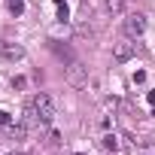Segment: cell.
Listing matches in <instances>:
<instances>
[{"label": "cell", "mask_w": 155, "mask_h": 155, "mask_svg": "<svg viewBox=\"0 0 155 155\" xmlns=\"http://www.w3.org/2000/svg\"><path fill=\"white\" fill-rule=\"evenodd\" d=\"M70 18V9H67V3H61L58 6V21H67Z\"/></svg>", "instance_id": "cell-11"}, {"label": "cell", "mask_w": 155, "mask_h": 155, "mask_svg": "<svg viewBox=\"0 0 155 155\" xmlns=\"http://www.w3.org/2000/svg\"><path fill=\"white\" fill-rule=\"evenodd\" d=\"M122 31H125V37L137 40V37L146 31V15H143V12H131V15L122 21Z\"/></svg>", "instance_id": "cell-4"}, {"label": "cell", "mask_w": 155, "mask_h": 155, "mask_svg": "<svg viewBox=\"0 0 155 155\" xmlns=\"http://www.w3.org/2000/svg\"><path fill=\"white\" fill-rule=\"evenodd\" d=\"M46 146H49V149L61 146V134H58V131H49V134H46Z\"/></svg>", "instance_id": "cell-10"}, {"label": "cell", "mask_w": 155, "mask_h": 155, "mask_svg": "<svg viewBox=\"0 0 155 155\" xmlns=\"http://www.w3.org/2000/svg\"><path fill=\"white\" fill-rule=\"evenodd\" d=\"M12 119H9V113H3V110H0V125H9Z\"/></svg>", "instance_id": "cell-12"}, {"label": "cell", "mask_w": 155, "mask_h": 155, "mask_svg": "<svg viewBox=\"0 0 155 155\" xmlns=\"http://www.w3.org/2000/svg\"><path fill=\"white\" fill-rule=\"evenodd\" d=\"M0 55H3L6 61H18V58H25V46L9 43V40H0Z\"/></svg>", "instance_id": "cell-7"}, {"label": "cell", "mask_w": 155, "mask_h": 155, "mask_svg": "<svg viewBox=\"0 0 155 155\" xmlns=\"http://www.w3.org/2000/svg\"><path fill=\"white\" fill-rule=\"evenodd\" d=\"M137 55V43L128 37V40H119V43H113V58L116 61H131Z\"/></svg>", "instance_id": "cell-5"}, {"label": "cell", "mask_w": 155, "mask_h": 155, "mask_svg": "<svg viewBox=\"0 0 155 155\" xmlns=\"http://www.w3.org/2000/svg\"><path fill=\"white\" fill-rule=\"evenodd\" d=\"M122 6H125V0H104V9H107L110 15H119Z\"/></svg>", "instance_id": "cell-8"}, {"label": "cell", "mask_w": 155, "mask_h": 155, "mask_svg": "<svg viewBox=\"0 0 155 155\" xmlns=\"http://www.w3.org/2000/svg\"><path fill=\"white\" fill-rule=\"evenodd\" d=\"M28 104H31V107H34V110L43 116V122H46V125L55 119V101H52V94H46V91H37V94H34Z\"/></svg>", "instance_id": "cell-3"}, {"label": "cell", "mask_w": 155, "mask_h": 155, "mask_svg": "<svg viewBox=\"0 0 155 155\" xmlns=\"http://www.w3.org/2000/svg\"><path fill=\"white\" fill-rule=\"evenodd\" d=\"M64 79H67L70 88H85V85H88V67H85L82 61L70 58L67 67H64Z\"/></svg>", "instance_id": "cell-2"}, {"label": "cell", "mask_w": 155, "mask_h": 155, "mask_svg": "<svg viewBox=\"0 0 155 155\" xmlns=\"http://www.w3.org/2000/svg\"><path fill=\"white\" fill-rule=\"evenodd\" d=\"M21 125H25L28 131H40V128H46V122H43V116H40V113H37V110H34L31 104L25 107V116H21Z\"/></svg>", "instance_id": "cell-6"}, {"label": "cell", "mask_w": 155, "mask_h": 155, "mask_svg": "<svg viewBox=\"0 0 155 155\" xmlns=\"http://www.w3.org/2000/svg\"><path fill=\"white\" fill-rule=\"evenodd\" d=\"M6 9H9L12 15H21V12H25V0H6Z\"/></svg>", "instance_id": "cell-9"}, {"label": "cell", "mask_w": 155, "mask_h": 155, "mask_svg": "<svg viewBox=\"0 0 155 155\" xmlns=\"http://www.w3.org/2000/svg\"><path fill=\"white\" fill-rule=\"evenodd\" d=\"M101 149H104L107 155H128V149H131V137L122 134V131H107V134L101 137Z\"/></svg>", "instance_id": "cell-1"}, {"label": "cell", "mask_w": 155, "mask_h": 155, "mask_svg": "<svg viewBox=\"0 0 155 155\" xmlns=\"http://www.w3.org/2000/svg\"><path fill=\"white\" fill-rule=\"evenodd\" d=\"M146 97H149V104H152V107H155V91H149V94H146Z\"/></svg>", "instance_id": "cell-13"}, {"label": "cell", "mask_w": 155, "mask_h": 155, "mask_svg": "<svg viewBox=\"0 0 155 155\" xmlns=\"http://www.w3.org/2000/svg\"><path fill=\"white\" fill-rule=\"evenodd\" d=\"M9 155H28V152H9Z\"/></svg>", "instance_id": "cell-14"}]
</instances>
